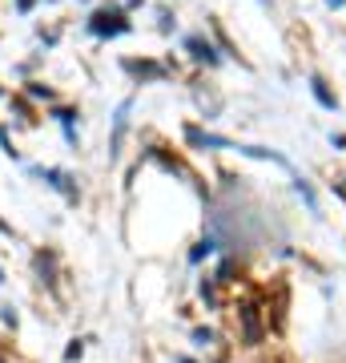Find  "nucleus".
<instances>
[{"instance_id": "f257e3e1", "label": "nucleus", "mask_w": 346, "mask_h": 363, "mask_svg": "<svg viewBox=\"0 0 346 363\" xmlns=\"http://www.w3.org/2000/svg\"><path fill=\"white\" fill-rule=\"evenodd\" d=\"M93 28H97V33H125V21L117 13H97L93 16Z\"/></svg>"}, {"instance_id": "f03ea898", "label": "nucleus", "mask_w": 346, "mask_h": 363, "mask_svg": "<svg viewBox=\"0 0 346 363\" xmlns=\"http://www.w3.org/2000/svg\"><path fill=\"white\" fill-rule=\"evenodd\" d=\"M242 323H246V343H262V327H258V307H246V311H242Z\"/></svg>"}, {"instance_id": "7ed1b4c3", "label": "nucleus", "mask_w": 346, "mask_h": 363, "mask_svg": "<svg viewBox=\"0 0 346 363\" xmlns=\"http://www.w3.org/2000/svg\"><path fill=\"white\" fill-rule=\"evenodd\" d=\"M310 85H314V97H318V101L326 105V109H334V97H330V89L322 85V77H314V81H310Z\"/></svg>"}, {"instance_id": "20e7f679", "label": "nucleus", "mask_w": 346, "mask_h": 363, "mask_svg": "<svg viewBox=\"0 0 346 363\" xmlns=\"http://www.w3.org/2000/svg\"><path fill=\"white\" fill-rule=\"evenodd\" d=\"M190 49L197 61H214V52H209V45H202V40H190Z\"/></svg>"}, {"instance_id": "39448f33", "label": "nucleus", "mask_w": 346, "mask_h": 363, "mask_svg": "<svg viewBox=\"0 0 346 363\" xmlns=\"http://www.w3.org/2000/svg\"><path fill=\"white\" fill-rule=\"evenodd\" d=\"M181 363H190V359H181Z\"/></svg>"}]
</instances>
